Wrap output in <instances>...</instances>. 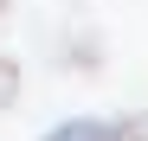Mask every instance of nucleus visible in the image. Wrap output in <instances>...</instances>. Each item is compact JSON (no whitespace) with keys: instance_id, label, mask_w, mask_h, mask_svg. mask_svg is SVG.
<instances>
[{"instance_id":"1","label":"nucleus","mask_w":148,"mask_h":141,"mask_svg":"<svg viewBox=\"0 0 148 141\" xmlns=\"http://www.w3.org/2000/svg\"><path fill=\"white\" fill-rule=\"evenodd\" d=\"M45 141H110V128L103 122H64V128H52Z\"/></svg>"},{"instance_id":"2","label":"nucleus","mask_w":148,"mask_h":141,"mask_svg":"<svg viewBox=\"0 0 148 141\" xmlns=\"http://www.w3.org/2000/svg\"><path fill=\"white\" fill-rule=\"evenodd\" d=\"M13 96H19V70L0 58V109H13Z\"/></svg>"}]
</instances>
